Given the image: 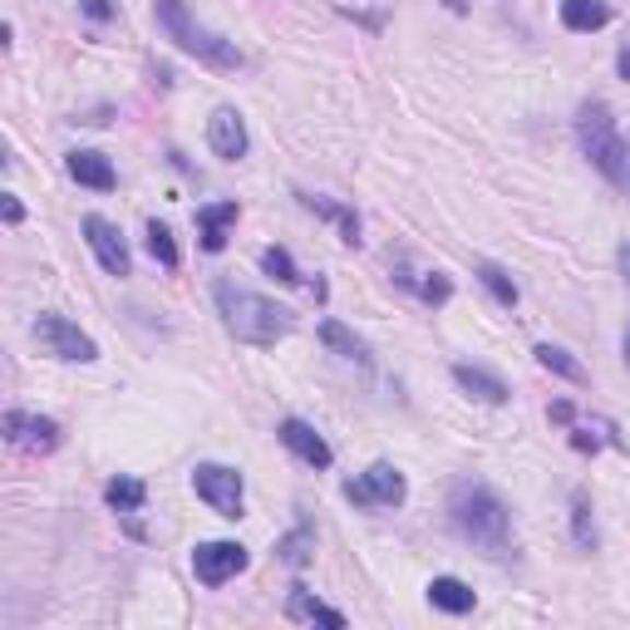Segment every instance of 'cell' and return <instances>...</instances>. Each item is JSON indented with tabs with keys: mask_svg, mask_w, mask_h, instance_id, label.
<instances>
[{
	"mask_svg": "<svg viewBox=\"0 0 630 630\" xmlns=\"http://www.w3.org/2000/svg\"><path fill=\"white\" fill-rule=\"evenodd\" d=\"M212 295H217V315H222L226 335H232V340H242V345H256V350L285 340V335H291V325H295L285 305L266 301V295L246 291V285H236V281H217Z\"/></svg>",
	"mask_w": 630,
	"mask_h": 630,
	"instance_id": "1",
	"label": "cell"
},
{
	"mask_svg": "<svg viewBox=\"0 0 630 630\" xmlns=\"http://www.w3.org/2000/svg\"><path fill=\"white\" fill-rule=\"evenodd\" d=\"M448 512H453V527H458L463 541L482 547L488 557H502L512 547V517H508V502L498 498L492 488L482 482H458L448 498Z\"/></svg>",
	"mask_w": 630,
	"mask_h": 630,
	"instance_id": "2",
	"label": "cell"
},
{
	"mask_svg": "<svg viewBox=\"0 0 630 630\" xmlns=\"http://www.w3.org/2000/svg\"><path fill=\"white\" fill-rule=\"evenodd\" d=\"M153 15H158V25H163V35L173 39L177 49H187L192 59H202V65H212V69H242L246 65V55L236 49V39L197 25L192 10H187L183 0H153Z\"/></svg>",
	"mask_w": 630,
	"mask_h": 630,
	"instance_id": "3",
	"label": "cell"
},
{
	"mask_svg": "<svg viewBox=\"0 0 630 630\" xmlns=\"http://www.w3.org/2000/svg\"><path fill=\"white\" fill-rule=\"evenodd\" d=\"M576 138H581V153H586L591 163H596L600 173L616 183V177H620V158H626V138H620V128H616V114H610L600 98L576 114Z\"/></svg>",
	"mask_w": 630,
	"mask_h": 630,
	"instance_id": "4",
	"label": "cell"
},
{
	"mask_svg": "<svg viewBox=\"0 0 630 630\" xmlns=\"http://www.w3.org/2000/svg\"><path fill=\"white\" fill-rule=\"evenodd\" d=\"M192 488H197V498L217 512V517H232V522L242 517L246 488H242V472H236V468H226V463H197Z\"/></svg>",
	"mask_w": 630,
	"mask_h": 630,
	"instance_id": "5",
	"label": "cell"
},
{
	"mask_svg": "<svg viewBox=\"0 0 630 630\" xmlns=\"http://www.w3.org/2000/svg\"><path fill=\"white\" fill-rule=\"evenodd\" d=\"M345 498H350L354 508H399V502L409 498V482H404V472L394 468V463H370L360 478L345 482Z\"/></svg>",
	"mask_w": 630,
	"mask_h": 630,
	"instance_id": "6",
	"label": "cell"
},
{
	"mask_svg": "<svg viewBox=\"0 0 630 630\" xmlns=\"http://www.w3.org/2000/svg\"><path fill=\"white\" fill-rule=\"evenodd\" d=\"M35 340H39V350L55 354V360H69V364L98 360V345L89 340V335L79 330L74 320H65V315H55V311H45V315L35 320Z\"/></svg>",
	"mask_w": 630,
	"mask_h": 630,
	"instance_id": "7",
	"label": "cell"
},
{
	"mask_svg": "<svg viewBox=\"0 0 630 630\" xmlns=\"http://www.w3.org/2000/svg\"><path fill=\"white\" fill-rule=\"evenodd\" d=\"M246 547L242 541H197L192 551V571L202 586H226L236 571H246Z\"/></svg>",
	"mask_w": 630,
	"mask_h": 630,
	"instance_id": "8",
	"label": "cell"
},
{
	"mask_svg": "<svg viewBox=\"0 0 630 630\" xmlns=\"http://www.w3.org/2000/svg\"><path fill=\"white\" fill-rule=\"evenodd\" d=\"M84 242H89V252L98 256V266H104L108 276H118L124 281L128 271H133V261H128V242H124V232H118L108 217H98V212H89L84 217Z\"/></svg>",
	"mask_w": 630,
	"mask_h": 630,
	"instance_id": "9",
	"label": "cell"
},
{
	"mask_svg": "<svg viewBox=\"0 0 630 630\" xmlns=\"http://www.w3.org/2000/svg\"><path fill=\"white\" fill-rule=\"evenodd\" d=\"M5 439L25 453H49L59 448V423L45 419V413H25V409H10L5 413Z\"/></svg>",
	"mask_w": 630,
	"mask_h": 630,
	"instance_id": "10",
	"label": "cell"
},
{
	"mask_svg": "<svg viewBox=\"0 0 630 630\" xmlns=\"http://www.w3.org/2000/svg\"><path fill=\"white\" fill-rule=\"evenodd\" d=\"M276 439H281L285 448H291L295 458L305 463V468H330V463H335L330 443H325L320 433H315L305 419H281V429H276Z\"/></svg>",
	"mask_w": 630,
	"mask_h": 630,
	"instance_id": "11",
	"label": "cell"
},
{
	"mask_svg": "<svg viewBox=\"0 0 630 630\" xmlns=\"http://www.w3.org/2000/svg\"><path fill=\"white\" fill-rule=\"evenodd\" d=\"M207 143H212V153L226 158V163H236V158L246 153V124L232 104H222L212 118H207Z\"/></svg>",
	"mask_w": 630,
	"mask_h": 630,
	"instance_id": "12",
	"label": "cell"
},
{
	"mask_svg": "<svg viewBox=\"0 0 630 630\" xmlns=\"http://www.w3.org/2000/svg\"><path fill=\"white\" fill-rule=\"evenodd\" d=\"M236 217H242V207L236 202H207V207H197V236H202V252H222L226 246V236H232V226H236Z\"/></svg>",
	"mask_w": 630,
	"mask_h": 630,
	"instance_id": "13",
	"label": "cell"
},
{
	"mask_svg": "<svg viewBox=\"0 0 630 630\" xmlns=\"http://www.w3.org/2000/svg\"><path fill=\"white\" fill-rule=\"evenodd\" d=\"M69 177H74L79 187H94V192H114V187H118L114 163H108L104 153H94V148H79V153H69Z\"/></svg>",
	"mask_w": 630,
	"mask_h": 630,
	"instance_id": "14",
	"label": "cell"
},
{
	"mask_svg": "<svg viewBox=\"0 0 630 630\" xmlns=\"http://www.w3.org/2000/svg\"><path fill=\"white\" fill-rule=\"evenodd\" d=\"M453 384L478 404H508V384L492 370H478V364H453Z\"/></svg>",
	"mask_w": 630,
	"mask_h": 630,
	"instance_id": "15",
	"label": "cell"
},
{
	"mask_svg": "<svg viewBox=\"0 0 630 630\" xmlns=\"http://www.w3.org/2000/svg\"><path fill=\"white\" fill-rule=\"evenodd\" d=\"M285 620H301V626H330V630L345 626L340 610L325 606V600H315L305 586H291V596H285Z\"/></svg>",
	"mask_w": 630,
	"mask_h": 630,
	"instance_id": "16",
	"label": "cell"
},
{
	"mask_svg": "<svg viewBox=\"0 0 630 630\" xmlns=\"http://www.w3.org/2000/svg\"><path fill=\"white\" fill-rule=\"evenodd\" d=\"M295 197H301L305 212L325 217V222H340V242L345 246H360V212H354V207H340V202H330V197H315V192H295Z\"/></svg>",
	"mask_w": 630,
	"mask_h": 630,
	"instance_id": "17",
	"label": "cell"
},
{
	"mask_svg": "<svg viewBox=\"0 0 630 630\" xmlns=\"http://www.w3.org/2000/svg\"><path fill=\"white\" fill-rule=\"evenodd\" d=\"M429 606L448 610V616H468V610L478 606V596H472V586L458 581V576H433L429 581Z\"/></svg>",
	"mask_w": 630,
	"mask_h": 630,
	"instance_id": "18",
	"label": "cell"
},
{
	"mask_svg": "<svg viewBox=\"0 0 630 630\" xmlns=\"http://www.w3.org/2000/svg\"><path fill=\"white\" fill-rule=\"evenodd\" d=\"M320 340H325V350L340 354L345 364H370V345H364L360 335L350 330V325H340V320H320Z\"/></svg>",
	"mask_w": 630,
	"mask_h": 630,
	"instance_id": "19",
	"label": "cell"
},
{
	"mask_svg": "<svg viewBox=\"0 0 630 630\" xmlns=\"http://www.w3.org/2000/svg\"><path fill=\"white\" fill-rule=\"evenodd\" d=\"M610 20V5L606 0H561V25L576 30V35H591Z\"/></svg>",
	"mask_w": 630,
	"mask_h": 630,
	"instance_id": "20",
	"label": "cell"
},
{
	"mask_svg": "<svg viewBox=\"0 0 630 630\" xmlns=\"http://www.w3.org/2000/svg\"><path fill=\"white\" fill-rule=\"evenodd\" d=\"M478 281H482V285H488V295H492V301H498V305H502V311H512V305H517V301H522L517 281H512V276H508V271H502V266H498V261H478Z\"/></svg>",
	"mask_w": 630,
	"mask_h": 630,
	"instance_id": "21",
	"label": "cell"
},
{
	"mask_svg": "<svg viewBox=\"0 0 630 630\" xmlns=\"http://www.w3.org/2000/svg\"><path fill=\"white\" fill-rule=\"evenodd\" d=\"M104 502L114 512H143V502H148V488L138 478H108V488H104Z\"/></svg>",
	"mask_w": 630,
	"mask_h": 630,
	"instance_id": "22",
	"label": "cell"
},
{
	"mask_svg": "<svg viewBox=\"0 0 630 630\" xmlns=\"http://www.w3.org/2000/svg\"><path fill=\"white\" fill-rule=\"evenodd\" d=\"M537 364L541 370H551V374H561V380H571V384H586V370H581V360H571L561 345H537Z\"/></svg>",
	"mask_w": 630,
	"mask_h": 630,
	"instance_id": "23",
	"label": "cell"
},
{
	"mask_svg": "<svg viewBox=\"0 0 630 630\" xmlns=\"http://www.w3.org/2000/svg\"><path fill=\"white\" fill-rule=\"evenodd\" d=\"M571 537L581 551H596V522H591V498L586 492H571Z\"/></svg>",
	"mask_w": 630,
	"mask_h": 630,
	"instance_id": "24",
	"label": "cell"
},
{
	"mask_svg": "<svg viewBox=\"0 0 630 630\" xmlns=\"http://www.w3.org/2000/svg\"><path fill=\"white\" fill-rule=\"evenodd\" d=\"M399 285H413L423 305H443L453 295V281L443 271H423V276H399Z\"/></svg>",
	"mask_w": 630,
	"mask_h": 630,
	"instance_id": "25",
	"label": "cell"
},
{
	"mask_svg": "<svg viewBox=\"0 0 630 630\" xmlns=\"http://www.w3.org/2000/svg\"><path fill=\"white\" fill-rule=\"evenodd\" d=\"M311 551H315V532L305 527V522L291 532V537L276 541V557H281L285 567H305V561H311Z\"/></svg>",
	"mask_w": 630,
	"mask_h": 630,
	"instance_id": "26",
	"label": "cell"
},
{
	"mask_svg": "<svg viewBox=\"0 0 630 630\" xmlns=\"http://www.w3.org/2000/svg\"><path fill=\"white\" fill-rule=\"evenodd\" d=\"M148 256H153L158 266H167V271H177V261H183V252H177L173 232H167L163 222H148Z\"/></svg>",
	"mask_w": 630,
	"mask_h": 630,
	"instance_id": "27",
	"label": "cell"
},
{
	"mask_svg": "<svg viewBox=\"0 0 630 630\" xmlns=\"http://www.w3.org/2000/svg\"><path fill=\"white\" fill-rule=\"evenodd\" d=\"M261 271L271 276V281H281V285H301V271H295V261H291V252H285V246H266V252H261Z\"/></svg>",
	"mask_w": 630,
	"mask_h": 630,
	"instance_id": "28",
	"label": "cell"
},
{
	"mask_svg": "<svg viewBox=\"0 0 630 630\" xmlns=\"http://www.w3.org/2000/svg\"><path fill=\"white\" fill-rule=\"evenodd\" d=\"M79 5H84L89 20H108V15H114V5H108V0H79Z\"/></svg>",
	"mask_w": 630,
	"mask_h": 630,
	"instance_id": "29",
	"label": "cell"
},
{
	"mask_svg": "<svg viewBox=\"0 0 630 630\" xmlns=\"http://www.w3.org/2000/svg\"><path fill=\"white\" fill-rule=\"evenodd\" d=\"M0 207H5V222H10V226H15L20 217H25V207H20V202H15V197H10V192H5V202H0Z\"/></svg>",
	"mask_w": 630,
	"mask_h": 630,
	"instance_id": "30",
	"label": "cell"
},
{
	"mask_svg": "<svg viewBox=\"0 0 630 630\" xmlns=\"http://www.w3.org/2000/svg\"><path fill=\"white\" fill-rule=\"evenodd\" d=\"M620 192H630V143H626V158H620V177H616Z\"/></svg>",
	"mask_w": 630,
	"mask_h": 630,
	"instance_id": "31",
	"label": "cell"
},
{
	"mask_svg": "<svg viewBox=\"0 0 630 630\" xmlns=\"http://www.w3.org/2000/svg\"><path fill=\"white\" fill-rule=\"evenodd\" d=\"M616 266H620V276H626V285H630V242L616 252Z\"/></svg>",
	"mask_w": 630,
	"mask_h": 630,
	"instance_id": "32",
	"label": "cell"
},
{
	"mask_svg": "<svg viewBox=\"0 0 630 630\" xmlns=\"http://www.w3.org/2000/svg\"><path fill=\"white\" fill-rule=\"evenodd\" d=\"M616 69H620V79H626V84H630V45L616 55Z\"/></svg>",
	"mask_w": 630,
	"mask_h": 630,
	"instance_id": "33",
	"label": "cell"
},
{
	"mask_svg": "<svg viewBox=\"0 0 630 630\" xmlns=\"http://www.w3.org/2000/svg\"><path fill=\"white\" fill-rule=\"evenodd\" d=\"M620 350H626V364H630V330H626V340H620Z\"/></svg>",
	"mask_w": 630,
	"mask_h": 630,
	"instance_id": "34",
	"label": "cell"
},
{
	"mask_svg": "<svg viewBox=\"0 0 630 630\" xmlns=\"http://www.w3.org/2000/svg\"><path fill=\"white\" fill-rule=\"evenodd\" d=\"M463 5H472V0H448V10H463Z\"/></svg>",
	"mask_w": 630,
	"mask_h": 630,
	"instance_id": "35",
	"label": "cell"
}]
</instances>
